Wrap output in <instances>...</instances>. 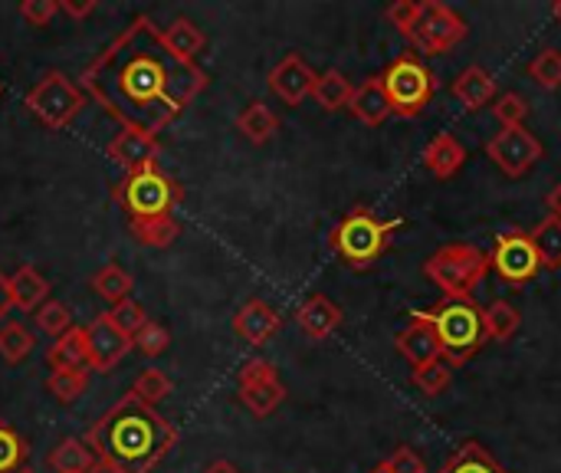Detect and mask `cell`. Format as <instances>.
Wrapping results in <instances>:
<instances>
[{"instance_id":"6da1fadb","label":"cell","mask_w":561,"mask_h":473,"mask_svg":"<svg viewBox=\"0 0 561 473\" xmlns=\"http://www.w3.org/2000/svg\"><path fill=\"white\" fill-rule=\"evenodd\" d=\"M83 80L126 129L145 135L171 126L207 86V73L175 60L148 21L129 27Z\"/></svg>"},{"instance_id":"7a4b0ae2","label":"cell","mask_w":561,"mask_h":473,"mask_svg":"<svg viewBox=\"0 0 561 473\" xmlns=\"http://www.w3.org/2000/svg\"><path fill=\"white\" fill-rule=\"evenodd\" d=\"M86 440L99 463L116 473H152L168 457L178 434L155 407L142 404L135 394H126L96 421Z\"/></svg>"},{"instance_id":"3957f363","label":"cell","mask_w":561,"mask_h":473,"mask_svg":"<svg viewBox=\"0 0 561 473\" xmlns=\"http://www.w3.org/2000/svg\"><path fill=\"white\" fill-rule=\"evenodd\" d=\"M489 270V253L473 244H443L423 260V276L453 303H473V293L482 286Z\"/></svg>"},{"instance_id":"277c9868","label":"cell","mask_w":561,"mask_h":473,"mask_svg":"<svg viewBox=\"0 0 561 473\" xmlns=\"http://www.w3.org/2000/svg\"><path fill=\"white\" fill-rule=\"evenodd\" d=\"M404 227V217H391V221H381L374 217L368 208H355L335 230H332V250L351 267V270H368L374 267L387 247H391V237L394 230Z\"/></svg>"},{"instance_id":"5b68a950","label":"cell","mask_w":561,"mask_h":473,"mask_svg":"<svg viewBox=\"0 0 561 473\" xmlns=\"http://www.w3.org/2000/svg\"><path fill=\"white\" fill-rule=\"evenodd\" d=\"M423 319L433 326L437 339H440V348H443V358L459 368L466 365L486 342V329H482V309L476 303H453V299H443L440 306L427 309Z\"/></svg>"},{"instance_id":"8992f818","label":"cell","mask_w":561,"mask_h":473,"mask_svg":"<svg viewBox=\"0 0 561 473\" xmlns=\"http://www.w3.org/2000/svg\"><path fill=\"white\" fill-rule=\"evenodd\" d=\"M381 86L387 93V103H391V113L401 116V119H417L433 93H437V80L433 73L420 63L417 54H404L397 57L384 73H381Z\"/></svg>"},{"instance_id":"52a82bcc","label":"cell","mask_w":561,"mask_h":473,"mask_svg":"<svg viewBox=\"0 0 561 473\" xmlns=\"http://www.w3.org/2000/svg\"><path fill=\"white\" fill-rule=\"evenodd\" d=\"M184 191L178 181H171L168 175L155 168H142L135 175H126L122 188H119V201L122 208L132 214V221H145V217H171V211L181 204Z\"/></svg>"},{"instance_id":"ba28073f","label":"cell","mask_w":561,"mask_h":473,"mask_svg":"<svg viewBox=\"0 0 561 473\" xmlns=\"http://www.w3.org/2000/svg\"><path fill=\"white\" fill-rule=\"evenodd\" d=\"M31 113L50 126V129H67L80 113H83V93L76 83L63 73H47L27 96Z\"/></svg>"},{"instance_id":"9c48e42d","label":"cell","mask_w":561,"mask_h":473,"mask_svg":"<svg viewBox=\"0 0 561 473\" xmlns=\"http://www.w3.org/2000/svg\"><path fill=\"white\" fill-rule=\"evenodd\" d=\"M466 21L450 11L446 4H440V0H423L420 4V21L410 34L414 47L420 54H430V57H440V54H450L456 44L466 40Z\"/></svg>"},{"instance_id":"30bf717a","label":"cell","mask_w":561,"mask_h":473,"mask_svg":"<svg viewBox=\"0 0 561 473\" xmlns=\"http://www.w3.org/2000/svg\"><path fill=\"white\" fill-rule=\"evenodd\" d=\"M489 263L502 276V283H509V286H522V283L535 280L545 270L541 267V257H538V250L532 244V234L528 230H518V227H512V230H505V234L496 237V247L489 253Z\"/></svg>"},{"instance_id":"8fae6325","label":"cell","mask_w":561,"mask_h":473,"mask_svg":"<svg viewBox=\"0 0 561 473\" xmlns=\"http://www.w3.org/2000/svg\"><path fill=\"white\" fill-rule=\"evenodd\" d=\"M237 388H240V401L256 417H270L286 401V385L279 381L276 365L266 362V358L243 362V368L237 375Z\"/></svg>"},{"instance_id":"7c38bea8","label":"cell","mask_w":561,"mask_h":473,"mask_svg":"<svg viewBox=\"0 0 561 473\" xmlns=\"http://www.w3.org/2000/svg\"><path fill=\"white\" fill-rule=\"evenodd\" d=\"M486 155L492 158V165L509 175V178H522L535 162H541L545 149L538 142L535 132H528L525 126H509L502 132H496L486 142Z\"/></svg>"},{"instance_id":"4fadbf2b","label":"cell","mask_w":561,"mask_h":473,"mask_svg":"<svg viewBox=\"0 0 561 473\" xmlns=\"http://www.w3.org/2000/svg\"><path fill=\"white\" fill-rule=\"evenodd\" d=\"M315 80H319V73H315L299 54H286V57L273 67V73H270L266 83H270V90H273L286 106H299L302 99L312 96Z\"/></svg>"},{"instance_id":"5bb4252c","label":"cell","mask_w":561,"mask_h":473,"mask_svg":"<svg viewBox=\"0 0 561 473\" xmlns=\"http://www.w3.org/2000/svg\"><path fill=\"white\" fill-rule=\"evenodd\" d=\"M86 348H89V365L96 371H112L129 355L132 339L122 335L106 316H99L86 326Z\"/></svg>"},{"instance_id":"9a60e30c","label":"cell","mask_w":561,"mask_h":473,"mask_svg":"<svg viewBox=\"0 0 561 473\" xmlns=\"http://www.w3.org/2000/svg\"><path fill=\"white\" fill-rule=\"evenodd\" d=\"M397 352L410 362V368H423L437 358H443V348H440V339L433 332V326L423 319V312H410V322L397 332Z\"/></svg>"},{"instance_id":"2e32d148","label":"cell","mask_w":561,"mask_h":473,"mask_svg":"<svg viewBox=\"0 0 561 473\" xmlns=\"http://www.w3.org/2000/svg\"><path fill=\"white\" fill-rule=\"evenodd\" d=\"M158 139L155 135H145V132H119L112 142H109V158L126 168V175H135L142 168H155V158H158Z\"/></svg>"},{"instance_id":"e0dca14e","label":"cell","mask_w":561,"mask_h":473,"mask_svg":"<svg viewBox=\"0 0 561 473\" xmlns=\"http://www.w3.org/2000/svg\"><path fill=\"white\" fill-rule=\"evenodd\" d=\"M279 326H283L279 312H276L270 303H263V299L243 303V306L237 309V316H234V332H237L247 345H266V342L279 332Z\"/></svg>"},{"instance_id":"ac0fdd59","label":"cell","mask_w":561,"mask_h":473,"mask_svg":"<svg viewBox=\"0 0 561 473\" xmlns=\"http://www.w3.org/2000/svg\"><path fill=\"white\" fill-rule=\"evenodd\" d=\"M342 319H345V312H342L329 296H322V293H312V296L299 306V312H296L299 329H302L312 342L329 339V335L342 326Z\"/></svg>"},{"instance_id":"d6986e66","label":"cell","mask_w":561,"mask_h":473,"mask_svg":"<svg viewBox=\"0 0 561 473\" xmlns=\"http://www.w3.org/2000/svg\"><path fill=\"white\" fill-rule=\"evenodd\" d=\"M463 165H466V149H463V142L453 139L450 132H440V135H433V139L427 142V149H423V168H427L433 178L446 181V178H453Z\"/></svg>"},{"instance_id":"ffe728a7","label":"cell","mask_w":561,"mask_h":473,"mask_svg":"<svg viewBox=\"0 0 561 473\" xmlns=\"http://www.w3.org/2000/svg\"><path fill=\"white\" fill-rule=\"evenodd\" d=\"M450 93L459 99V106H463L466 113H476V109L496 103V80H492V73L482 70V67H466V70L453 80Z\"/></svg>"},{"instance_id":"44dd1931","label":"cell","mask_w":561,"mask_h":473,"mask_svg":"<svg viewBox=\"0 0 561 473\" xmlns=\"http://www.w3.org/2000/svg\"><path fill=\"white\" fill-rule=\"evenodd\" d=\"M348 109H351V116H355L358 122H365V126H371V129L381 126V122H387V116H394V113H391V103H387V93H384V86H381V76H371V80H365L361 86H355Z\"/></svg>"},{"instance_id":"7402d4cb","label":"cell","mask_w":561,"mask_h":473,"mask_svg":"<svg viewBox=\"0 0 561 473\" xmlns=\"http://www.w3.org/2000/svg\"><path fill=\"white\" fill-rule=\"evenodd\" d=\"M437 473H509L479 440H463Z\"/></svg>"},{"instance_id":"603a6c76","label":"cell","mask_w":561,"mask_h":473,"mask_svg":"<svg viewBox=\"0 0 561 473\" xmlns=\"http://www.w3.org/2000/svg\"><path fill=\"white\" fill-rule=\"evenodd\" d=\"M50 466L57 473H93L99 466V457L96 450L89 447V440H80V437H67L57 444V450L50 453Z\"/></svg>"},{"instance_id":"cb8c5ba5","label":"cell","mask_w":561,"mask_h":473,"mask_svg":"<svg viewBox=\"0 0 561 473\" xmlns=\"http://www.w3.org/2000/svg\"><path fill=\"white\" fill-rule=\"evenodd\" d=\"M162 44H165V50L175 57V60H181V63H194V57L204 50V34L198 31V24H191L188 17H181V21H175L168 31H162Z\"/></svg>"},{"instance_id":"d4e9b609","label":"cell","mask_w":561,"mask_h":473,"mask_svg":"<svg viewBox=\"0 0 561 473\" xmlns=\"http://www.w3.org/2000/svg\"><path fill=\"white\" fill-rule=\"evenodd\" d=\"M11 293H14V306L24 309V312H37L47 296H50V283L40 276L37 267H21L14 276H11Z\"/></svg>"},{"instance_id":"484cf974","label":"cell","mask_w":561,"mask_h":473,"mask_svg":"<svg viewBox=\"0 0 561 473\" xmlns=\"http://www.w3.org/2000/svg\"><path fill=\"white\" fill-rule=\"evenodd\" d=\"M53 371H76L89 365V348H86V329H70L67 335H60L47 355Z\"/></svg>"},{"instance_id":"4316f807","label":"cell","mask_w":561,"mask_h":473,"mask_svg":"<svg viewBox=\"0 0 561 473\" xmlns=\"http://www.w3.org/2000/svg\"><path fill=\"white\" fill-rule=\"evenodd\" d=\"M518 326H522V316L509 299H496L482 309V329L489 342H499V345L509 342L518 332Z\"/></svg>"},{"instance_id":"83f0119b","label":"cell","mask_w":561,"mask_h":473,"mask_svg":"<svg viewBox=\"0 0 561 473\" xmlns=\"http://www.w3.org/2000/svg\"><path fill=\"white\" fill-rule=\"evenodd\" d=\"M237 129L253 142V145H263L276 135L279 129V116L266 106V103H250L240 116H237Z\"/></svg>"},{"instance_id":"f1b7e54d","label":"cell","mask_w":561,"mask_h":473,"mask_svg":"<svg viewBox=\"0 0 561 473\" xmlns=\"http://www.w3.org/2000/svg\"><path fill=\"white\" fill-rule=\"evenodd\" d=\"M351 93L355 86L345 80L342 70H325L319 80H315V90H312V99L325 109V113H338L351 103Z\"/></svg>"},{"instance_id":"f546056e","label":"cell","mask_w":561,"mask_h":473,"mask_svg":"<svg viewBox=\"0 0 561 473\" xmlns=\"http://www.w3.org/2000/svg\"><path fill=\"white\" fill-rule=\"evenodd\" d=\"M532 244L541 257L545 270H561V221L554 214H548L535 230H532Z\"/></svg>"},{"instance_id":"4dcf8cb0","label":"cell","mask_w":561,"mask_h":473,"mask_svg":"<svg viewBox=\"0 0 561 473\" xmlns=\"http://www.w3.org/2000/svg\"><path fill=\"white\" fill-rule=\"evenodd\" d=\"M129 227H132V234H135V240H139V244L155 247V250L171 247V244H175V237L181 234V227H178V221H175V217H145V221H132Z\"/></svg>"},{"instance_id":"1f68e13d","label":"cell","mask_w":561,"mask_h":473,"mask_svg":"<svg viewBox=\"0 0 561 473\" xmlns=\"http://www.w3.org/2000/svg\"><path fill=\"white\" fill-rule=\"evenodd\" d=\"M132 276L122 270V267H116V263H109L106 270H99L96 276H93V289L106 299V303H126V299H132Z\"/></svg>"},{"instance_id":"d6a6232c","label":"cell","mask_w":561,"mask_h":473,"mask_svg":"<svg viewBox=\"0 0 561 473\" xmlns=\"http://www.w3.org/2000/svg\"><path fill=\"white\" fill-rule=\"evenodd\" d=\"M34 345H37L34 332L21 322H11L0 329V355H4V362H11V365L24 362L34 352Z\"/></svg>"},{"instance_id":"836d02e7","label":"cell","mask_w":561,"mask_h":473,"mask_svg":"<svg viewBox=\"0 0 561 473\" xmlns=\"http://www.w3.org/2000/svg\"><path fill=\"white\" fill-rule=\"evenodd\" d=\"M34 322H37V329H40L44 335L60 339V335H67V332L73 329V312H70V306H67V303H60V299H47V303L34 312Z\"/></svg>"},{"instance_id":"e575fe53","label":"cell","mask_w":561,"mask_h":473,"mask_svg":"<svg viewBox=\"0 0 561 473\" xmlns=\"http://www.w3.org/2000/svg\"><path fill=\"white\" fill-rule=\"evenodd\" d=\"M132 394H135L142 404L155 407V404H162V401L171 394V378H168L162 368H145V371L135 378V385H132Z\"/></svg>"},{"instance_id":"d590c367","label":"cell","mask_w":561,"mask_h":473,"mask_svg":"<svg viewBox=\"0 0 561 473\" xmlns=\"http://www.w3.org/2000/svg\"><path fill=\"white\" fill-rule=\"evenodd\" d=\"M106 319L122 332V335H129V339H135L152 319H148V312L135 303V299H126V303H116L109 312H106Z\"/></svg>"},{"instance_id":"8d00e7d4","label":"cell","mask_w":561,"mask_h":473,"mask_svg":"<svg viewBox=\"0 0 561 473\" xmlns=\"http://www.w3.org/2000/svg\"><path fill=\"white\" fill-rule=\"evenodd\" d=\"M47 388H50V394H53L57 401L70 404V401H76V398L86 394V388H89V371H86V368H76V371H53L50 381H47Z\"/></svg>"},{"instance_id":"74e56055","label":"cell","mask_w":561,"mask_h":473,"mask_svg":"<svg viewBox=\"0 0 561 473\" xmlns=\"http://www.w3.org/2000/svg\"><path fill=\"white\" fill-rule=\"evenodd\" d=\"M528 76H532L541 90H558V86H561V50H554V47L541 50V54L528 63Z\"/></svg>"},{"instance_id":"f35d334b","label":"cell","mask_w":561,"mask_h":473,"mask_svg":"<svg viewBox=\"0 0 561 473\" xmlns=\"http://www.w3.org/2000/svg\"><path fill=\"white\" fill-rule=\"evenodd\" d=\"M450 375H453V365L446 362V358H437V362H430V365H423V368H414V375H410V381L423 391V394H440L446 385H450Z\"/></svg>"},{"instance_id":"ab89813d","label":"cell","mask_w":561,"mask_h":473,"mask_svg":"<svg viewBox=\"0 0 561 473\" xmlns=\"http://www.w3.org/2000/svg\"><path fill=\"white\" fill-rule=\"evenodd\" d=\"M24 457H27V444L21 440V434L8 424H0V473L21 470Z\"/></svg>"},{"instance_id":"60d3db41","label":"cell","mask_w":561,"mask_h":473,"mask_svg":"<svg viewBox=\"0 0 561 473\" xmlns=\"http://www.w3.org/2000/svg\"><path fill=\"white\" fill-rule=\"evenodd\" d=\"M492 116L502 122V129L522 126L525 116H528V103H525L518 93H502V96H496V103H492Z\"/></svg>"},{"instance_id":"b9f144b4","label":"cell","mask_w":561,"mask_h":473,"mask_svg":"<svg viewBox=\"0 0 561 473\" xmlns=\"http://www.w3.org/2000/svg\"><path fill=\"white\" fill-rule=\"evenodd\" d=\"M387 21H391V27L397 34H404L410 40V34H414V27L420 21V4H417V0H397V4L387 8Z\"/></svg>"},{"instance_id":"7bdbcfd3","label":"cell","mask_w":561,"mask_h":473,"mask_svg":"<svg viewBox=\"0 0 561 473\" xmlns=\"http://www.w3.org/2000/svg\"><path fill=\"white\" fill-rule=\"evenodd\" d=\"M132 345L142 352V355H148V358H155V355H162L168 345H171V335H168V329L165 326H158V322H148L135 339H132Z\"/></svg>"},{"instance_id":"ee69618b","label":"cell","mask_w":561,"mask_h":473,"mask_svg":"<svg viewBox=\"0 0 561 473\" xmlns=\"http://www.w3.org/2000/svg\"><path fill=\"white\" fill-rule=\"evenodd\" d=\"M57 14H60V0H24L21 4V17L31 27H47Z\"/></svg>"},{"instance_id":"f6af8a7d","label":"cell","mask_w":561,"mask_h":473,"mask_svg":"<svg viewBox=\"0 0 561 473\" xmlns=\"http://www.w3.org/2000/svg\"><path fill=\"white\" fill-rule=\"evenodd\" d=\"M384 470L391 473H427V463L420 460V453L414 447H397L387 460H384Z\"/></svg>"},{"instance_id":"bcb514c9","label":"cell","mask_w":561,"mask_h":473,"mask_svg":"<svg viewBox=\"0 0 561 473\" xmlns=\"http://www.w3.org/2000/svg\"><path fill=\"white\" fill-rule=\"evenodd\" d=\"M60 11L70 14L73 21H83V17H89L96 11V4H93V0H60Z\"/></svg>"},{"instance_id":"7dc6e473","label":"cell","mask_w":561,"mask_h":473,"mask_svg":"<svg viewBox=\"0 0 561 473\" xmlns=\"http://www.w3.org/2000/svg\"><path fill=\"white\" fill-rule=\"evenodd\" d=\"M14 306V293H11V276L0 273V319H4Z\"/></svg>"},{"instance_id":"c3c4849f","label":"cell","mask_w":561,"mask_h":473,"mask_svg":"<svg viewBox=\"0 0 561 473\" xmlns=\"http://www.w3.org/2000/svg\"><path fill=\"white\" fill-rule=\"evenodd\" d=\"M545 204H548V214H554L558 221H561V181L548 191V198H545Z\"/></svg>"},{"instance_id":"681fc988","label":"cell","mask_w":561,"mask_h":473,"mask_svg":"<svg viewBox=\"0 0 561 473\" xmlns=\"http://www.w3.org/2000/svg\"><path fill=\"white\" fill-rule=\"evenodd\" d=\"M204 473H240V470H237V466H234L230 460H214V463H211V466H207Z\"/></svg>"},{"instance_id":"f907efd6","label":"cell","mask_w":561,"mask_h":473,"mask_svg":"<svg viewBox=\"0 0 561 473\" xmlns=\"http://www.w3.org/2000/svg\"><path fill=\"white\" fill-rule=\"evenodd\" d=\"M551 17L561 24V0H554V4H551Z\"/></svg>"},{"instance_id":"816d5d0a","label":"cell","mask_w":561,"mask_h":473,"mask_svg":"<svg viewBox=\"0 0 561 473\" xmlns=\"http://www.w3.org/2000/svg\"><path fill=\"white\" fill-rule=\"evenodd\" d=\"M371 473H391V470H384V463H378V466H374Z\"/></svg>"},{"instance_id":"f5cc1de1","label":"cell","mask_w":561,"mask_h":473,"mask_svg":"<svg viewBox=\"0 0 561 473\" xmlns=\"http://www.w3.org/2000/svg\"><path fill=\"white\" fill-rule=\"evenodd\" d=\"M14 473H34V470H27V466H21V470H14Z\"/></svg>"},{"instance_id":"db71d44e","label":"cell","mask_w":561,"mask_h":473,"mask_svg":"<svg viewBox=\"0 0 561 473\" xmlns=\"http://www.w3.org/2000/svg\"><path fill=\"white\" fill-rule=\"evenodd\" d=\"M0 90H4V86H0Z\"/></svg>"}]
</instances>
